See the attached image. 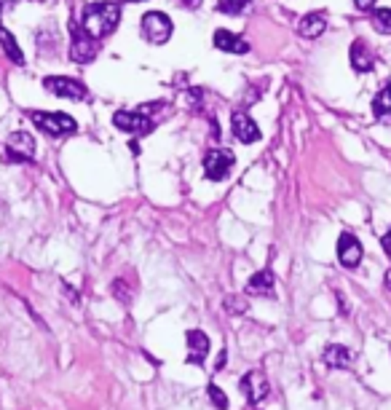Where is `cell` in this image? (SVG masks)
<instances>
[{
    "label": "cell",
    "instance_id": "6da1fadb",
    "mask_svg": "<svg viewBox=\"0 0 391 410\" xmlns=\"http://www.w3.org/2000/svg\"><path fill=\"white\" fill-rule=\"evenodd\" d=\"M121 22V8L118 3H92L83 8L81 25L92 38H105Z\"/></svg>",
    "mask_w": 391,
    "mask_h": 410
},
{
    "label": "cell",
    "instance_id": "7a4b0ae2",
    "mask_svg": "<svg viewBox=\"0 0 391 410\" xmlns=\"http://www.w3.org/2000/svg\"><path fill=\"white\" fill-rule=\"evenodd\" d=\"M30 119L49 137H65V134H73L78 129V123L70 119L68 113H41V110H35V113H30Z\"/></svg>",
    "mask_w": 391,
    "mask_h": 410
},
{
    "label": "cell",
    "instance_id": "3957f363",
    "mask_svg": "<svg viewBox=\"0 0 391 410\" xmlns=\"http://www.w3.org/2000/svg\"><path fill=\"white\" fill-rule=\"evenodd\" d=\"M142 38L150 43H166L172 38V19L161 11H148L142 16Z\"/></svg>",
    "mask_w": 391,
    "mask_h": 410
},
{
    "label": "cell",
    "instance_id": "277c9868",
    "mask_svg": "<svg viewBox=\"0 0 391 410\" xmlns=\"http://www.w3.org/2000/svg\"><path fill=\"white\" fill-rule=\"evenodd\" d=\"M70 32H73V46H70V59L73 62H92L97 54V43L94 38L78 25H70Z\"/></svg>",
    "mask_w": 391,
    "mask_h": 410
},
{
    "label": "cell",
    "instance_id": "5b68a950",
    "mask_svg": "<svg viewBox=\"0 0 391 410\" xmlns=\"http://www.w3.org/2000/svg\"><path fill=\"white\" fill-rule=\"evenodd\" d=\"M233 169V153L230 150H209L204 159V172L209 180H225Z\"/></svg>",
    "mask_w": 391,
    "mask_h": 410
},
{
    "label": "cell",
    "instance_id": "8992f818",
    "mask_svg": "<svg viewBox=\"0 0 391 410\" xmlns=\"http://www.w3.org/2000/svg\"><path fill=\"white\" fill-rule=\"evenodd\" d=\"M43 86L49 89V92L54 94V97H65V100H86V86L78 83V80L73 78H65V76H49V78L43 80Z\"/></svg>",
    "mask_w": 391,
    "mask_h": 410
},
{
    "label": "cell",
    "instance_id": "52a82bcc",
    "mask_svg": "<svg viewBox=\"0 0 391 410\" xmlns=\"http://www.w3.org/2000/svg\"><path fill=\"white\" fill-rule=\"evenodd\" d=\"M239 386H242L244 397H247L249 405H260L263 399L268 397V392H271L268 381H266V375H263L260 370L247 373L242 381H239Z\"/></svg>",
    "mask_w": 391,
    "mask_h": 410
},
{
    "label": "cell",
    "instance_id": "ba28073f",
    "mask_svg": "<svg viewBox=\"0 0 391 410\" xmlns=\"http://www.w3.org/2000/svg\"><path fill=\"white\" fill-rule=\"evenodd\" d=\"M35 153V140L27 132H14L8 137V147H6V156L8 161H30Z\"/></svg>",
    "mask_w": 391,
    "mask_h": 410
},
{
    "label": "cell",
    "instance_id": "9c48e42d",
    "mask_svg": "<svg viewBox=\"0 0 391 410\" xmlns=\"http://www.w3.org/2000/svg\"><path fill=\"white\" fill-rule=\"evenodd\" d=\"M113 123L123 129V132H132V134H145L153 129V121L148 116H142V113H129V110H118L116 116H113Z\"/></svg>",
    "mask_w": 391,
    "mask_h": 410
},
{
    "label": "cell",
    "instance_id": "30bf717a",
    "mask_svg": "<svg viewBox=\"0 0 391 410\" xmlns=\"http://www.w3.org/2000/svg\"><path fill=\"white\" fill-rule=\"evenodd\" d=\"M337 260L346 265V268L359 265V260H362V244H359V239L351 236V234H340V239H337Z\"/></svg>",
    "mask_w": 391,
    "mask_h": 410
},
{
    "label": "cell",
    "instance_id": "8fae6325",
    "mask_svg": "<svg viewBox=\"0 0 391 410\" xmlns=\"http://www.w3.org/2000/svg\"><path fill=\"white\" fill-rule=\"evenodd\" d=\"M230 126H233V134H236V140L239 143H257L260 140V129H257V123L247 113H233V119H230Z\"/></svg>",
    "mask_w": 391,
    "mask_h": 410
},
{
    "label": "cell",
    "instance_id": "7c38bea8",
    "mask_svg": "<svg viewBox=\"0 0 391 410\" xmlns=\"http://www.w3.org/2000/svg\"><path fill=\"white\" fill-rule=\"evenodd\" d=\"M188 362L190 365H204V359L209 354V338L201 330H188Z\"/></svg>",
    "mask_w": 391,
    "mask_h": 410
},
{
    "label": "cell",
    "instance_id": "4fadbf2b",
    "mask_svg": "<svg viewBox=\"0 0 391 410\" xmlns=\"http://www.w3.org/2000/svg\"><path fill=\"white\" fill-rule=\"evenodd\" d=\"M351 362H354V354H351L346 346L333 344V346L324 349V365H327V368H333V370H343V368H349Z\"/></svg>",
    "mask_w": 391,
    "mask_h": 410
},
{
    "label": "cell",
    "instance_id": "5bb4252c",
    "mask_svg": "<svg viewBox=\"0 0 391 410\" xmlns=\"http://www.w3.org/2000/svg\"><path fill=\"white\" fill-rule=\"evenodd\" d=\"M215 46L217 49H223V52L228 54H247L249 52V43L239 35H233L230 30H217L215 32Z\"/></svg>",
    "mask_w": 391,
    "mask_h": 410
},
{
    "label": "cell",
    "instance_id": "9a60e30c",
    "mask_svg": "<svg viewBox=\"0 0 391 410\" xmlns=\"http://www.w3.org/2000/svg\"><path fill=\"white\" fill-rule=\"evenodd\" d=\"M247 292L249 295H273V274L268 268L252 274V279L247 282Z\"/></svg>",
    "mask_w": 391,
    "mask_h": 410
},
{
    "label": "cell",
    "instance_id": "2e32d148",
    "mask_svg": "<svg viewBox=\"0 0 391 410\" xmlns=\"http://www.w3.org/2000/svg\"><path fill=\"white\" fill-rule=\"evenodd\" d=\"M324 30H327V16L324 13H309L300 22V35H306V38H316V35H322Z\"/></svg>",
    "mask_w": 391,
    "mask_h": 410
},
{
    "label": "cell",
    "instance_id": "e0dca14e",
    "mask_svg": "<svg viewBox=\"0 0 391 410\" xmlns=\"http://www.w3.org/2000/svg\"><path fill=\"white\" fill-rule=\"evenodd\" d=\"M0 46L6 49V54H8V59L14 62V65H25V54H22V49H19V43L14 40V35L6 30V27H0Z\"/></svg>",
    "mask_w": 391,
    "mask_h": 410
},
{
    "label": "cell",
    "instance_id": "ac0fdd59",
    "mask_svg": "<svg viewBox=\"0 0 391 410\" xmlns=\"http://www.w3.org/2000/svg\"><path fill=\"white\" fill-rule=\"evenodd\" d=\"M351 67H354L356 73H367V70L373 67V56L364 52L362 40H356V43L351 46Z\"/></svg>",
    "mask_w": 391,
    "mask_h": 410
},
{
    "label": "cell",
    "instance_id": "d6986e66",
    "mask_svg": "<svg viewBox=\"0 0 391 410\" xmlns=\"http://www.w3.org/2000/svg\"><path fill=\"white\" fill-rule=\"evenodd\" d=\"M373 113H376L378 119H386L391 113V83H386V86L373 97Z\"/></svg>",
    "mask_w": 391,
    "mask_h": 410
},
{
    "label": "cell",
    "instance_id": "ffe728a7",
    "mask_svg": "<svg viewBox=\"0 0 391 410\" xmlns=\"http://www.w3.org/2000/svg\"><path fill=\"white\" fill-rule=\"evenodd\" d=\"M217 6H220V11H223V13H230V16H239V13L247 11L249 0H217Z\"/></svg>",
    "mask_w": 391,
    "mask_h": 410
},
{
    "label": "cell",
    "instance_id": "44dd1931",
    "mask_svg": "<svg viewBox=\"0 0 391 410\" xmlns=\"http://www.w3.org/2000/svg\"><path fill=\"white\" fill-rule=\"evenodd\" d=\"M209 399H212V405H215L217 410H228V397H225V392L220 389L217 384H209Z\"/></svg>",
    "mask_w": 391,
    "mask_h": 410
},
{
    "label": "cell",
    "instance_id": "7402d4cb",
    "mask_svg": "<svg viewBox=\"0 0 391 410\" xmlns=\"http://www.w3.org/2000/svg\"><path fill=\"white\" fill-rule=\"evenodd\" d=\"M223 303L228 306L230 314H244V311L249 308V306H247V301H244V298H236V295H228V298H225Z\"/></svg>",
    "mask_w": 391,
    "mask_h": 410
},
{
    "label": "cell",
    "instance_id": "603a6c76",
    "mask_svg": "<svg viewBox=\"0 0 391 410\" xmlns=\"http://www.w3.org/2000/svg\"><path fill=\"white\" fill-rule=\"evenodd\" d=\"M376 19L380 32H391V8H376Z\"/></svg>",
    "mask_w": 391,
    "mask_h": 410
},
{
    "label": "cell",
    "instance_id": "cb8c5ba5",
    "mask_svg": "<svg viewBox=\"0 0 391 410\" xmlns=\"http://www.w3.org/2000/svg\"><path fill=\"white\" fill-rule=\"evenodd\" d=\"M354 3H356V8H362V11H370L376 0H354Z\"/></svg>",
    "mask_w": 391,
    "mask_h": 410
},
{
    "label": "cell",
    "instance_id": "d4e9b609",
    "mask_svg": "<svg viewBox=\"0 0 391 410\" xmlns=\"http://www.w3.org/2000/svg\"><path fill=\"white\" fill-rule=\"evenodd\" d=\"M383 250H386V255L391 258V228H389V234L383 236Z\"/></svg>",
    "mask_w": 391,
    "mask_h": 410
},
{
    "label": "cell",
    "instance_id": "484cf974",
    "mask_svg": "<svg viewBox=\"0 0 391 410\" xmlns=\"http://www.w3.org/2000/svg\"><path fill=\"white\" fill-rule=\"evenodd\" d=\"M225 368V351H220V357H217V370H223Z\"/></svg>",
    "mask_w": 391,
    "mask_h": 410
},
{
    "label": "cell",
    "instance_id": "4316f807",
    "mask_svg": "<svg viewBox=\"0 0 391 410\" xmlns=\"http://www.w3.org/2000/svg\"><path fill=\"white\" fill-rule=\"evenodd\" d=\"M386 284H389V290H391V274H389V277H386Z\"/></svg>",
    "mask_w": 391,
    "mask_h": 410
}]
</instances>
